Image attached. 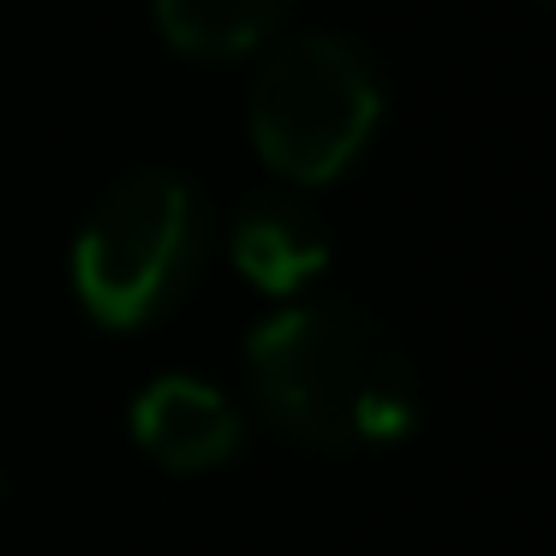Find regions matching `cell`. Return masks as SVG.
<instances>
[{
  "mask_svg": "<svg viewBox=\"0 0 556 556\" xmlns=\"http://www.w3.org/2000/svg\"><path fill=\"white\" fill-rule=\"evenodd\" d=\"M257 407L312 448H383L419 419L407 353L353 305H293L245 341Z\"/></svg>",
  "mask_w": 556,
  "mask_h": 556,
  "instance_id": "6da1fadb",
  "label": "cell"
},
{
  "mask_svg": "<svg viewBox=\"0 0 556 556\" xmlns=\"http://www.w3.org/2000/svg\"><path fill=\"white\" fill-rule=\"evenodd\" d=\"M204 222L180 174H132L97 204L73 245V288L109 329L162 317L198 269Z\"/></svg>",
  "mask_w": 556,
  "mask_h": 556,
  "instance_id": "7a4b0ae2",
  "label": "cell"
},
{
  "mask_svg": "<svg viewBox=\"0 0 556 556\" xmlns=\"http://www.w3.org/2000/svg\"><path fill=\"white\" fill-rule=\"evenodd\" d=\"M383 97L359 49L341 37H293L264 61L252 85V144L276 174L324 186L365 150Z\"/></svg>",
  "mask_w": 556,
  "mask_h": 556,
  "instance_id": "3957f363",
  "label": "cell"
},
{
  "mask_svg": "<svg viewBox=\"0 0 556 556\" xmlns=\"http://www.w3.org/2000/svg\"><path fill=\"white\" fill-rule=\"evenodd\" d=\"M132 437L168 472H204L240 448V413L198 377H156L132 401Z\"/></svg>",
  "mask_w": 556,
  "mask_h": 556,
  "instance_id": "277c9868",
  "label": "cell"
},
{
  "mask_svg": "<svg viewBox=\"0 0 556 556\" xmlns=\"http://www.w3.org/2000/svg\"><path fill=\"white\" fill-rule=\"evenodd\" d=\"M329 264V233L288 198H252L233 222V269L264 293H300Z\"/></svg>",
  "mask_w": 556,
  "mask_h": 556,
  "instance_id": "5b68a950",
  "label": "cell"
},
{
  "mask_svg": "<svg viewBox=\"0 0 556 556\" xmlns=\"http://www.w3.org/2000/svg\"><path fill=\"white\" fill-rule=\"evenodd\" d=\"M281 0H156V25L180 54L228 61L276 30Z\"/></svg>",
  "mask_w": 556,
  "mask_h": 556,
  "instance_id": "8992f818",
  "label": "cell"
}]
</instances>
